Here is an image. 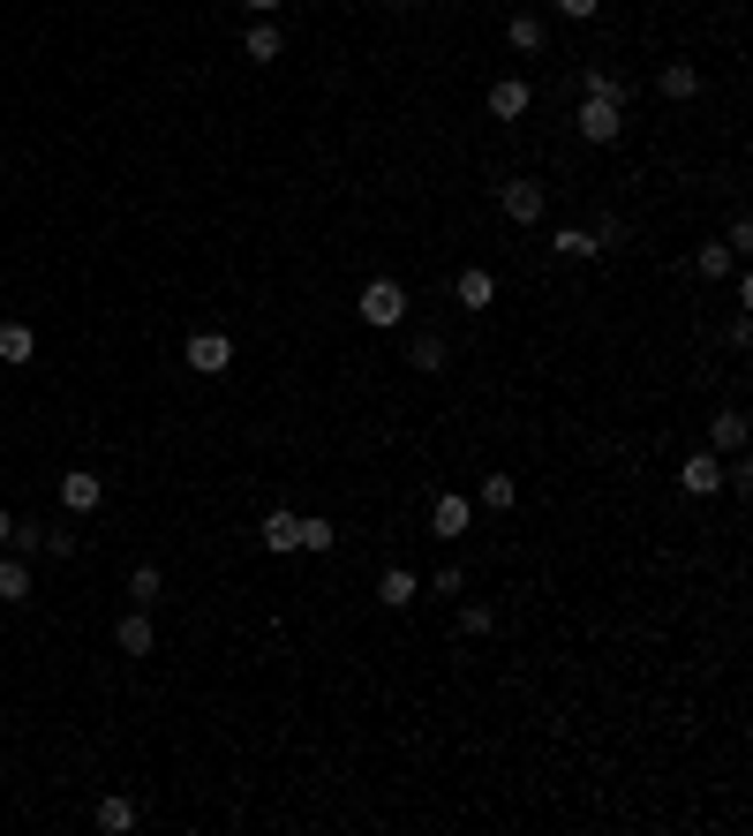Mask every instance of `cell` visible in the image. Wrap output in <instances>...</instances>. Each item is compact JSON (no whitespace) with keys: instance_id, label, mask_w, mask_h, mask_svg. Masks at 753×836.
Listing matches in <instances>:
<instances>
[{"instance_id":"obj_1","label":"cell","mask_w":753,"mask_h":836,"mask_svg":"<svg viewBox=\"0 0 753 836\" xmlns=\"http://www.w3.org/2000/svg\"><path fill=\"white\" fill-rule=\"evenodd\" d=\"M354 309H362V325H376V332H392V325H407V287H400V279H370Z\"/></svg>"},{"instance_id":"obj_2","label":"cell","mask_w":753,"mask_h":836,"mask_svg":"<svg viewBox=\"0 0 753 836\" xmlns=\"http://www.w3.org/2000/svg\"><path fill=\"white\" fill-rule=\"evenodd\" d=\"M581 136L587 144H618L626 136V106L618 98H581Z\"/></svg>"},{"instance_id":"obj_3","label":"cell","mask_w":753,"mask_h":836,"mask_svg":"<svg viewBox=\"0 0 753 836\" xmlns=\"http://www.w3.org/2000/svg\"><path fill=\"white\" fill-rule=\"evenodd\" d=\"M181 362H189L197 377H226V362H234V339H226V332H197L189 347H181Z\"/></svg>"},{"instance_id":"obj_4","label":"cell","mask_w":753,"mask_h":836,"mask_svg":"<svg viewBox=\"0 0 753 836\" xmlns=\"http://www.w3.org/2000/svg\"><path fill=\"white\" fill-rule=\"evenodd\" d=\"M498 211L512 219V226H535V219H543V181H505Z\"/></svg>"},{"instance_id":"obj_5","label":"cell","mask_w":753,"mask_h":836,"mask_svg":"<svg viewBox=\"0 0 753 836\" xmlns=\"http://www.w3.org/2000/svg\"><path fill=\"white\" fill-rule=\"evenodd\" d=\"M678 490H686V498H715V490H723V461H715V453H693V461L678 467Z\"/></svg>"},{"instance_id":"obj_6","label":"cell","mask_w":753,"mask_h":836,"mask_svg":"<svg viewBox=\"0 0 753 836\" xmlns=\"http://www.w3.org/2000/svg\"><path fill=\"white\" fill-rule=\"evenodd\" d=\"M61 505H68V512H98V505H106V483H98L91 467H68V475H61Z\"/></svg>"},{"instance_id":"obj_7","label":"cell","mask_w":753,"mask_h":836,"mask_svg":"<svg viewBox=\"0 0 753 836\" xmlns=\"http://www.w3.org/2000/svg\"><path fill=\"white\" fill-rule=\"evenodd\" d=\"M528 106H535V91H528V76H498V84H490V114H498V121H520Z\"/></svg>"},{"instance_id":"obj_8","label":"cell","mask_w":753,"mask_h":836,"mask_svg":"<svg viewBox=\"0 0 753 836\" xmlns=\"http://www.w3.org/2000/svg\"><path fill=\"white\" fill-rule=\"evenodd\" d=\"M114 648H121V656H151V648H159V626H151V611H128L121 626H114Z\"/></svg>"},{"instance_id":"obj_9","label":"cell","mask_w":753,"mask_h":836,"mask_svg":"<svg viewBox=\"0 0 753 836\" xmlns=\"http://www.w3.org/2000/svg\"><path fill=\"white\" fill-rule=\"evenodd\" d=\"M415 595H422V581L407 565H384V573H376V603H384V611H407Z\"/></svg>"},{"instance_id":"obj_10","label":"cell","mask_w":753,"mask_h":836,"mask_svg":"<svg viewBox=\"0 0 753 836\" xmlns=\"http://www.w3.org/2000/svg\"><path fill=\"white\" fill-rule=\"evenodd\" d=\"M429 528H437L445 543H460V536H467V498H460V490H445V498L429 505Z\"/></svg>"},{"instance_id":"obj_11","label":"cell","mask_w":753,"mask_h":836,"mask_svg":"<svg viewBox=\"0 0 753 836\" xmlns=\"http://www.w3.org/2000/svg\"><path fill=\"white\" fill-rule=\"evenodd\" d=\"M505 39H512V53H543V45H550V23H543V15H528V8H520V15L505 23Z\"/></svg>"},{"instance_id":"obj_12","label":"cell","mask_w":753,"mask_h":836,"mask_svg":"<svg viewBox=\"0 0 753 836\" xmlns=\"http://www.w3.org/2000/svg\"><path fill=\"white\" fill-rule=\"evenodd\" d=\"M453 294H460L467 309H490V301H498V279H490V272H482V264H467L460 279H453Z\"/></svg>"},{"instance_id":"obj_13","label":"cell","mask_w":753,"mask_h":836,"mask_svg":"<svg viewBox=\"0 0 753 836\" xmlns=\"http://www.w3.org/2000/svg\"><path fill=\"white\" fill-rule=\"evenodd\" d=\"M91 822H98V829H106V836H128V829H136V798L106 792V798H98V814H91Z\"/></svg>"},{"instance_id":"obj_14","label":"cell","mask_w":753,"mask_h":836,"mask_svg":"<svg viewBox=\"0 0 753 836\" xmlns=\"http://www.w3.org/2000/svg\"><path fill=\"white\" fill-rule=\"evenodd\" d=\"M294 528H301V512H287V505H279V512H264V550H279V558H287V550H294Z\"/></svg>"},{"instance_id":"obj_15","label":"cell","mask_w":753,"mask_h":836,"mask_svg":"<svg viewBox=\"0 0 753 836\" xmlns=\"http://www.w3.org/2000/svg\"><path fill=\"white\" fill-rule=\"evenodd\" d=\"M656 84H664V98H693V91H701V68H693V61H664Z\"/></svg>"},{"instance_id":"obj_16","label":"cell","mask_w":753,"mask_h":836,"mask_svg":"<svg viewBox=\"0 0 753 836\" xmlns=\"http://www.w3.org/2000/svg\"><path fill=\"white\" fill-rule=\"evenodd\" d=\"M709 445H723V453H739V445H746V415H739V408H723V415L709 422Z\"/></svg>"},{"instance_id":"obj_17","label":"cell","mask_w":753,"mask_h":836,"mask_svg":"<svg viewBox=\"0 0 753 836\" xmlns=\"http://www.w3.org/2000/svg\"><path fill=\"white\" fill-rule=\"evenodd\" d=\"M279 53H287V31H279V23L264 15V23L250 31V61H279Z\"/></svg>"},{"instance_id":"obj_18","label":"cell","mask_w":753,"mask_h":836,"mask_svg":"<svg viewBox=\"0 0 753 836\" xmlns=\"http://www.w3.org/2000/svg\"><path fill=\"white\" fill-rule=\"evenodd\" d=\"M31 354H39L31 325H0V362H31Z\"/></svg>"},{"instance_id":"obj_19","label":"cell","mask_w":753,"mask_h":836,"mask_svg":"<svg viewBox=\"0 0 753 836\" xmlns=\"http://www.w3.org/2000/svg\"><path fill=\"white\" fill-rule=\"evenodd\" d=\"M31 595V565L23 558H0V603H23Z\"/></svg>"},{"instance_id":"obj_20","label":"cell","mask_w":753,"mask_h":836,"mask_svg":"<svg viewBox=\"0 0 753 836\" xmlns=\"http://www.w3.org/2000/svg\"><path fill=\"white\" fill-rule=\"evenodd\" d=\"M332 520H317V512H301V528H294V550H332Z\"/></svg>"},{"instance_id":"obj_21","label":"cell","mask_w":753,"mask_h":836,"mask_svg":"<svg viewBox=\"0 0 753 836\" xmlns=\"http://www.w3.org/2000/svg\"><path fill=\"white\" fill-rule=\"evenodd\" d=\"M550 250L581 264V256H595V234H587V226H558V234H550Z\"/></svg>"},{"instance_id":"obj_22","label":"cell","mask_w":753,"mask_h":836,"mask_svg":"<svg viewBox=\"0 0 753 836\" xmlns=\"http://www.w3.org/2000/svg\"><path fill=\"white\" fill-rule=\"evenodd\" d=\"M128 595H136V603H159V595H167V573H159V565H136V573H128Z\"/></svg>"},{"instance_id":"obj_23","label":"cell","mask_w":753,"mask_h":836,"mask_svg":"<svg viewBox=\"0 0 753 836\" xmlns=\"http://www.w3.org/2000/svg\"><path fill=\"white\" fill-rule=\"evenodd\" d=\"M693 272H701V279H723V272H731V250H723V242H701V250H693Z\"/></svg>"},{"instance_id":"obj_24","label":"cell","mask_w":753,"mask_h":836,"mask_svg":"<svg viewBox=\"0 0 753 836\" xmlns=\"http://www.w3.org/2000/svg\"><path fill=\"white\" fill-rule=\"evenodd\" d=\"M415 370H422V377L445 370V339H437V332H422V339H415Z\"/></svg>"},{"instance_id":"obj_25","label":"cell","mask_w":753,"mask_h":836,"mask_svg":"<svg viewBox=\"0 0 753 836\" xmlns=\"http://www.w3.org/2000/svg\"><path fill=\"white\" fill-rule=\"evenodd\" d=\"M512 498H520V483H512V475H482V505H490V512H505Z\"/></svg>"},{"instance_id":"obj_26","label":"cell","mask_w":753,"mask_h":836,"mask_svg":"<svg viewBox=\"0 0 753 836\" xmlns=\"http://www.w3.org/2000/svg\"><path fill=\"white\" fill-rule=\"evenodd\" d=\"M587 98H618V106H626V76H611V68H587Z\"/></svg>"},{"instance_id":"obj_27","label":"cell","mask_w":753,"mask_h":836,"mask_svg":"<svg viewBox=\"0 0 753 836\" xmlns=\"http://www.w3.org/2000/svg\"><path fill=\"white\" fill-rule=\"evenodd\" d=\"M490 626H498V618H490L482 603H460V633H467V641H475V633H490Z\"/></svg>"},{"instance_id":"obj_28","label":"cell","mask_w":753,"mask_h":836,"mask_svg":"<svg viewBox=\"0 0 753 836\" xmlns=\"http://www.w3.org/2000/svg\"><path fill=\"white\" fill-rule=\"evenodd\" d=\"M429 588H437V595H460L467 573H460V565H437V573H429Z\"/></svg>"},{"instance_id":"obj_29","label":"cell","mask_w":753,"mask_h":836,"mask_svg":"<svg viewBox=\"0 0 753 836\" xmlns=\"http://www.w3.org/2000/svg\"><path fill=\"white\" fill-rule=\"evenodd\" d=\"M45 558H76V536L68 528H45Z\"/></svg>"},{"instance_id":"obj_30","label":"cell","mask_w":753,"mask_h":836,"mask_svg":"<svg viewBox=\"0 0 753 836\" xmlns=\"http://www.w3.org/2000/svg\"><path fill=\"white\" fill-rule=\"evenodd\" d=\"M595 8H603V0H558V15H573V23H587Z\"/></svg>"},{"instance_id":"obj_31","label":"cell","mask_w":753,"mask_h":836,"mask_svg":"<svg viewBox=\"0 0 753 836\" xmlns=\"http://www.w3.org/2000/svg\"><path fill=\"white\" fill-rule=\"evenodd\" d=\"M8 536H15V512H8V505H0V543H8Z\"/></svg>"},{"instance_id":"obj_32","label":"cell","mask_w":753,"mask_h":836,"mask_svg":"<svg viewBox=\"0 0 753 836\" xmlns=\"http://www.w3.org/2000/svg\"><path fill=\"white\" fill-rule=\"evenodd\" d=\"M242 8H256V15H272V8H279V0H242Z\"/></svg>"},{"instance_id":"obj_33","label":"cell","mask_w":753,"mask_h":836,"mask_svg":"<svg viewBox=\"0 0 753 836\" xmlns=\"http://www.w3.org/2000/svg\"><path fill=\"white\" fill-rule=\"evenodd\" d=\"M384 8H415V0H384Z\"/></svg>"}]
</instances>
